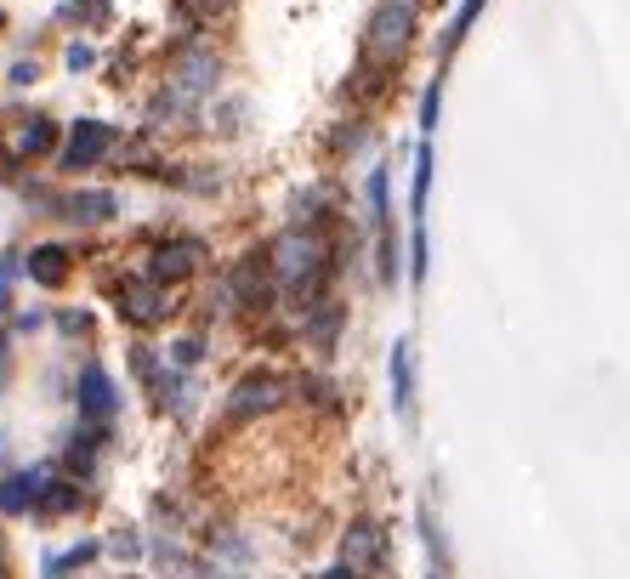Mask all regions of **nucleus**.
Returning a JSON list of instances; mask_svg holds the SVG:
<instances>
[{
  "mask_svg": "<svg viewBox=\"0 0 630 579\" xmlns=\"http://www.w3.org/2000/svg\"><path fill=\"white\" fill-rule=\"evenodd\" d=\"M284 392H290V381H279V375H245V381L233 386L228 415H233V421L267 415V409H279V404H284Z\"/></svg>",
  "mask_w": 630,
  "mask_h": 579,
  "instance_id": "obj_4",
  "label": "nucleus"
},
{
  "mask_svg": "<svg viewBox=\"0 0 630 579\" xmlns=\"http://www.w3.org/2000/svg\"><path fill=\"white\" fill-rule=\"evenodd\" d=\"M69 69H91V46H69Z\"/></svg>",
  "mask_w": 630,
  "mask_h": 579,
  "instance_id": "obj_21",
  "label": "nucleus"
},
{
  "mask_svg": "<svg viewBox=\"0 0 630 579\" xmlns=\"http://www.w3.org/2000/svg\"><path fill=\"white\" fill-rule=\"evenodd\" d=\"M63 211L74 216V222H108V216H120V199H114V193H69V199H63Z\"/></svg>",
  "mask_w": 630,
  "mask_h": 579,
  "instance_id": "obj_11",
  "label": "nucleus"
},
{
  "mask_svg": "<svg viewBox=\"0 0 630 579\" xmlns=\"http://www.w3.org/2000/svg\"><path fill=\"white\" fill-rule=\"evenodd\" d=\"M273 267H279L284 301H290L296 313H313L318 301H324V290H330V279H335V262H330V239H324V228H313V222L290 228L279 245H273Z\"/></svg>",
  "mask_w": 630,
  "mask_h": 579,
  "instance_id": "obj_1",
  "label": "nucleus"
},
{
  "mask_svg": "<svg viewBox=\"0 0 630 579\" xmlns=\"http://www.w3.org/2000/svg\"><path fill=\"white\" fill-rule=\"evenodd\" d=\"M199 358V341H176V364H193Z\"/></svg>",
  "mask_w": 630,
  "mask_h": 579,
  "instance_id": "obj_22",
  "label": "nucleus"
},
{
  "mask_svg": "<svg viewBox=\"0 0 630 579\" xmlns=\"http://www.w3.org/2000/svg\"><path fill=\"white\" fill-rule=\"evenodd\" d=\"M0 375H6V335H0Z\"/></svg>",
  "mask_w": 630,
  "mask_h": 579,
  "instance_id": "obj_25",
  "label": "nucleus"
},
{
  "mask_svg": "<svg viewBox=\"0 0 630 579\" xmlns=\"http://www.w3.org/2000/svg\"><path fill=\"white\" fill-rule=\"evenodd\" d=\"M74 506V489L69 483H57V494H46V500H40V511H69Z\"/></svg>",
  "mask_w": 630,
  "mask_h": 579,
  "instance_id": "obj_20",
  "label": "nucleus"
},
{
  "mask_svg": "<svg viewBox=\"0 0 630 579\" xmlns=\"http://www.w3.org/2000/svg\"><path fill=\"white\" fill-rule=\"evenodd\" d=\"M40 483H46L40 472H29V477H6V483H0V506L12 511V517H18V511H29V506L40 500Z\"/></svg>",
  "mask_w": 630,
  "mask_h": 579,
  "instance_id": "obj_14",
  "label": "nucleus"
},
{
  "mask_svg": "<svg viewBox=\"0 0 630 579\" xmlns=\"http://www.w3.org/2000/svg\"><path fill=\"white\" fill-rule=\"evenodd\" d=\"M193 12H205V6H228V0H188Z\"/></svg>",
  "mask_w": 630,
  "mask_h": 579,
  "instance_id": "obj_24",
  "label": "nucleus"
},
{
  "mask_svg": "<svg viewBox=\"0 0 630 579\" xmlns=\"http://www.w3.org/2000/svg\"><path fill=\"white\" fill-rule=\"evenodd\" d=\"M6 284H12V262H0V307H6Z\"/></svg>",
  "mask_w": 630,
  "mask_h": 579,
  "instance_id": "obj_23",
  "label": "nucleus"
},
{
  "mask_svg": "<svg viewBox=\"0 0 630 579\" xmlns=\"http://www.w3.org/2000/svg\"><path fill=\"white\" fill-rule=\"evenodd\" d=\"M341 562H347L352 574L364 579L375 562H381V528L375 523H352V534H347V551H341Z\"/></svg>",
  "mask_w": 630,
  "mask_h": 579,
  "instance_id": "obj_7",
  "label": "nucleus"
},
{
  "mask_svg": "<svg viewBox=\"0 0 630 579\" xmlns=\"http://www.w3.org/2000/svg\"><path fill=\"white\" fill-rule=\"evenodd\" d=\"M80 415H86L91 426H103L108 415H114V381H108L97 364L80 375Z\"/></svg>",
  "mask_w": 630,
  "mask_h": 579,
  "instance_id": "obj_6",
  "label": "nucleus"
},
{
  "mask_svg": "<svg viewBox=\"0 0 630 579\" xmlns=\"http://www.w3.org/2000/svg\"><path fill=\"white\" fill-rule=\"evenodd\" d=\"M483 6H489V0H466V6H460L455 23H449V40H443V52H455L460 40H466V29L477 23V12H483Z\"/></svg>",
  "mask_w": 630,
  "mask_h": 579,
  "instance_id": "obj_18",
  "label": "nucleus"
},
{
  "mask_svg": "<svg viewBox=\"0 0 630 579\" xmlns=\"http://www.w3.org/2000/svg\"><path fill=\"white\" fill-rule=\"evenodd\" d=\"M335 330H341V307H335V301H318L313 307V341L318 347H330Z\"/></svg>",
  "mask_w": 630,
  "mask_h": 579,
  "instance_id": "obj_17",
  "label": "nucleus"
},
{
  "mask_svg": "<svg viewBox=\"0 0 630 579\" xmlns=\"http://www.w3.org/2000/svg\"><path fill=\"white\" fill-rule=\"evenodd\" d=\"M415 40V0H381L375 18H369V35H364V86L375 91L369 74H386L398 69V57L409 52Z\"/></svg>",
  "mask_w": 630,
  "mask_h": 579,
  "instance_id": "obj_2",
  "label": "nucleus"
},
{
  "mask_svg": "<svg viewBox=\"0 0 630 579\" xmlns=\"http://www.w3.org/2000/svg\"><path fill=\"white\" fill-rule=\"evenodd\" d=\"M57 142V131H52V120H23V131H18V154H46V148H52Z\"/></svg>",
  "mask_w": 630,
  "mask_h": 579,
  "instance_id": "obj_16",
  "label": "nucleus"
},
{
  "mask_svg": "<svg viewBox=\"0 0 630 579\" xmlns=\"http://www.w3.org/2000/svg\"><path fill=\"white\" fill-rule=\"evenodd\" d=\"M432 579H443V574H432Z\"/></svg>",
  "mask_w": 630,
  "mask_h": 579,
  "instance_id": "obj_27",
  "label": "nucleus"
},
{
  "mask_svg": "<svg viewBox=\"0 0 630 579\" xmlns=\"http://www.w3.org/2000/svg\"><path fill=\"white\" fill-rule=\"evenodd\" d=\"M210 74H216V63H210L205 52H193V57H182V69H176V86L188 91V97H199V91L210 86Z\"/></svg>",
  "mask_w": 630,
  "mask_h": 579,
  "instance_id": "obj_15",
  "label": "nucleus"
},
{
  "mask_svg": "<svg viewBox=\"0 0 630 579\" xmlns=\"http://www.w3.org/2000/svg\"><path fill=\"white\" fill-rule=\"evenodd\" d=\"M108 148H114V131H108L103 120H80L69 131V142H63V165H69V171H86V165H97Z\"/></svg>",
  "mask_w": 630,
  "mask_h": 579,
  "instance_id": "obj_5",
  "label": "nucleus"
},
{
  "mask_svg": "<svg viewBox=\"0 0 630 579\" xmlns=\"http://www.w3.org/2000/svg\"><path fill=\"white\" fill-rule=\"evenodd\" d=\"M23 267H29V279H35V284L57 290V284L69 279V250H63V245H40V250H35V256H29Z\"/></svg>",
  "mask_w": 630,
  "mask_h": 579,
  "instance_id": "obj_9",
  "label": "nucleus"
},
{
  "mask_svg": "<svg viewBox=\"0 0 630 579\" xmlns=\"http://www.w3.org/2000/svg\"><path fill=\"white\" fill-rule=\"evenodd\" d=\"M120 301H125V313L137 318V324H159V318L171 313V307H165V296H159L154 284H125Z\"/></svg>",
  "mask_w": 630,
  "mask_h": 579,
  "instance_id": "obj_10",
  "label": "nucleus"
},
{
  "mask_svg": "<svg viewBox=\"0 0 630 579\" xmlns=\"http://www.w3.org/2000/svg\"><path fill=\"white\" fill-rule=\"evenodd\" d=\"M273 284H279L273 250H250L245 262L233 267V301H239L245 313H267V301H273Z\"/></svg>",
  "mask_w": 630,
  "mask_h": 579,
  "instance_id": "obj_3",
  "label": "nucleus"
},
{
  "mask_svg": "<svg viewBox=\"0 0 630 579\" xmlns=\"http://www.w3.org/2000/svg\"><path fill=\"white\" fill-rule=\"evenodd\" d=\"M199 256H205V250L193 245V239H176V245H165L154 256V267H148V273H154V284H171V279H188L193 267H199Z\"/></svg>",
  "mask_w": 630,
  "mask_h": 579,
  "instance_id": "obj_8",
  "label": "nucleus"
},
{
  "mask_svg": "<svg viewBox=\"0 0 630 579\" xmlns=\"http://www.w3.org/2000/svg\"><path fill=\"white\" fill-rule=\"evenodd\" d=\"M392 404H398V415H409V409H415V369H409V341H398V347H392Z\"/></svg>",
  "mask_w": 630,
  "mask_h": 579,
  "instance_id": "obj_12",
  "label": "nucleus"
},
{
  "mask_svg": "<svg viewBox=\"0 0 630 579\" xmlns=\"http://www.w3.org/2000/svg\"><path fill=\"white\" fill-rule=\"evenodd\" d=\"M426 193H432V142L415 148V188H409V216H415V228H426Z\"/></svg>",
  "mask_w": 630,
  "mask_h": 579,
  "instance_id": "obj_13",
  "label": "nucleus"
},
{
  "mask_svg": "<svg viewBox=\"0 0 630 579\" xmlns=\"http://www.w3.org/2000/svg\"><path fill=\"white\" fill-rule=\"evenodd\" d=\"M438 108H443V86H426V97H420V131L426 137L438 131Z\"/></svg>",
  "mask_w": 630,
  "mask_h": 579,
  "instance_id": "obj_19",
  "label": "nucleus"
},
{
  "mask_svg": "<svg viewBox=\"0 0 630 579\" xmlns=\"http://www.w3.org/2000/svg\"><path fill=\"white\" fill-rule=\"evenodd\" d=\"M0 29H6V12H0Z\"/></svg>",
  "mask_w": 630,
  "mask_h": 579,
  "instance_id": "obj_26",
  "label": "nucleus"
}]
</instances>
